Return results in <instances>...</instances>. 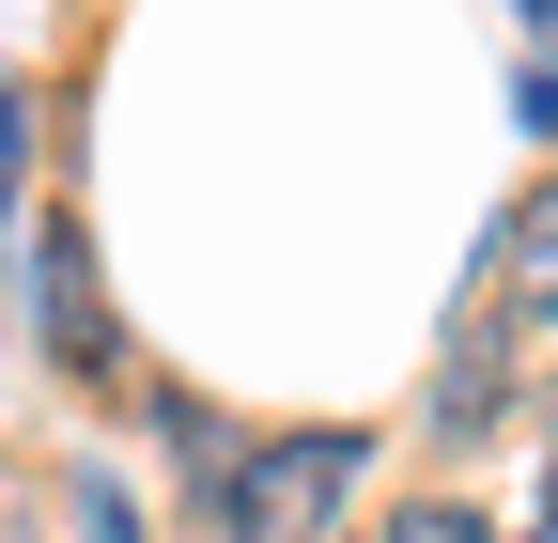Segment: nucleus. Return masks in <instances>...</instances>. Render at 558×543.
Listing matches in <instances>:
<instances>
[{
    "mask_svg": "<svg viewBox=\"0 0 558 543\" xmlns=\"http://www.w3.org/2000/svg\"><path fill=\"white\" fill-rule=\"evenodd\" d=\"M512 403V295H465V326H450V373H435V435H481Z\"/></svg>",
    "mask_w": 558,
    "mask_h": 543,
    "instance_id": "7ed1b4c3",
    "label": "nucleus"
},
{
    "mask_svg": "<svg viewBox=\"0 0 558 543\" xmlns=\"http://www.w3.org/2000/svg\"><path fill=\"white\" fill-rule=\"evenodd\" d=\"M62 512H78V543H140V512H124V482H62Z\"/></svg>",
    "mask_w": 558,
    "mask_h": 543,
    "instance_id": "39448f33",
    "label": "nucleus"
},
{
    "mask_svg": "<svg viewBox=\"0 0 558 543\" xmlns=\"http://www.w3.org/2000/svg\"><path fill=\"white\" fill-rule=\"evenodd\" d=\"M527 543H558V497H543V512H527Z\"/></svg>",
    "mask_w": 558,
    "mask_h": 543,
    "instance_id": "0eeeda50",
    "label": "nucleus"
},
{
    "mask_svg": "<svg viewBox=\"0 0 558 543\" xmlns=\"http://www.w3.org/2000/svg\"><path fill=\"white\" fill-rule=\"evenodd\" d=\"M32 326H47V358H62V373H94L109 403H140V420L171 403L156 373H140V342L109 326V295H94V233H78V218H47V233H32Z\"/></svg>",
    "mask_w": 558,
    "mask_h": 543,
    "instance_id": "f03ea898",
    "label": "nucleus"
},
{
    "mask_svg": "<svg viewBox=\"0 0 558 543\" xmlns=\"http://www.w3.org/2000/svg\"><path fill=\"white\" fill-rule=\"evenodd\" d=\"M373 543H497V528H481V512H465V497H418V512H388V528H373Z\"/></svg>",
    "mask_w": 558,
    "mask_h": 543,
    "instance_id": "20e7f679",
    "label": "nucleus"
},
{
    "mask_svg": "<svg viewBox=\"0 0 558 543\" xmlns=\"http://www.w3.org/2000/svg\"><path fill=\"white\" fill-rule=\"evenodd\" d=\"M357 435H264L233 466H202L186 482V543H326L341 497H357Z\"/></svg>",
    "mask_w": 558,
    "mask_h": 543,
    "instance_id": "f257e3e1",
    "label": "nucleus"
},
{
    "mask_svg": "<svg viewBox=\"0 0 558 543\" xmlns=\"http://www.w3.org/2000/svg\"><path fill=\"white\" fill-rule=\"evenodd\" d=\"M16 124H32V79H16V62H0V202H16V156H32Z\"/></svg>",
    "mask_w": 558,
    "mask_h": 543,
    "instance_id": "423d86ee",
    "label": "nucleus"
}]
</instances>
